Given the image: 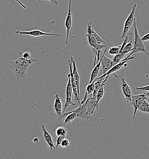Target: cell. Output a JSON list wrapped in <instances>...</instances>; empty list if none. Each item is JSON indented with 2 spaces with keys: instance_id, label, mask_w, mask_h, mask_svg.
<instances>
[{
  "instance_id": "6da1fadb",
  "label": "cell",
  "mask_w": 149,
  "mask_h": 159,
  "mask_svg": "<svg viewBox=\"0 0 149 159\" xmlns=\"http://www.w3.org/2000/svg\"><path fill=\"white\" fill-rule=\"evenodd\" d=\"M36 61L37 60L33 57L31 59L26 60L20 55L17 59L10 62L9 67L13 70L17 80L25 79L28 68Z\"/></svg>"
},
{
  "instance_id": "7a4b0ae2",
  "label": "cell",
  "mask_w": 149,
  "mask_h": 159,
  "mask_svg": "<svg viewBox=\"0 0 149 159\" xmlns=\"http://www.w3.org/2000/svg\"><path fill=\"white\" fill-rule=\"evenodd\" d=\"M92 21H90L88 24L87 26V33L86 36L88 38V44L91 47L93 53L94 54V62L93 66H94L96 65L98 61H100L101 58V54L102 51L104 48H107L106 44H98L96 40L93 37L92 34Z\"/></svg>"
},
{
  "instance_id": "3957f363",
  "label": "cell",
  "mask_w": 149,
  "mask_h": 159,
  "mask_svg": "<svg viewBox=\"0 0 149 159\" xmlns=\"http://www.w3.org/2000/svg\"><path fill=\"white\" fill-rule=\"evenodd\" d=\"M133 30H134V44H133V48L132 51L130 52L129 56L126 57L127 58H129L130 57L133 56L136 54V53L139 52H143L149 56V52L147 50L144 46V42L142 41V38L140 36L139 33L138 32V29L137 27V23L136 20L135 19L134 24H133Z\"/></svg>"
},
{
  "instance_id": "277c9868",
  "label": "cell",
  "mask_w": 149,
  "mask_h": 159,
  "mask_svg": "<svg viewBox=\"0 0 149 159\" xmlns=\"http://www.w3.org/2000/svg\"><path fill=\"white\" fill-rule=\"evenodd\" d=\"M136 9H137V4L135 3L132 7V9L130 14L128 15V16L127 17V18L125 21L122 36H121V39H123L124 38H126V36H127V34L132 27V25L134 24V21H135V19H136L135 16Z\"/></svg>"
},
{
  "instance_id": "5b68a950",
  "label": "cell",
  "mask_w": 149,
  "mask_h": 159,
  "mask_svg": "<svg viewBox=\"0 0 149 159\" xmlns=\"http://www.w3.org/2000/svg\"><path fill=\"white\" fill-rule=\"evenodd\" d=\"M72 27V0H69L67 15L65 18V28L66 29L65 44L68 45L70 32Z\"/></svg>"
},
{
  "instance_id": "8992f818",
  "label": "cell",
  "mask_w": 149,
  "mask_h": 159,
  "mask_svg": "<svg viewBox=\"0 0 149 159\" xmlns=\"http://www.w3.org/2000/svg\"><path fill=\"white\" fill-rule=\"evenodd\" d=\"M68 83L66 84V93H65V102L64 106V109H63V114H64L65 111L67 110V108L70 107V106H74L75 104L72 102V95L74 94L73 88L70 81V74L68 75Z\"/></svg>"
},
{
  "instance_id": "52a82bcc",
  "label": "cell",
  "mask_w": 149,
  "mask_h": 159,
  "mask_svg": "<svg viewBox=\"0 0 149 159\" xmlns=\"http://www.w3.org/2000/svg\"><path fill=\"white\" fill-rule=\"evenodd\" d=\"M15 33L23 36V35H28L32 37H36V38H38L41 36H57V37H61V35L60 34H57V33H47V32H44L41 31L38 29H34L32 30L29 31H20V30H16Z\"/></svg>"
},
{
  "instance_id": "ba28073f",
  "label": "cell",
  "mask_w": 149,
  "mask_h": 159,
  "mask_svg": "<svg viewBox=\"0 0 149 159\" xmlns=\"http://www.w3.org/2000/svg\"><path fill=\"white\" fill-rule=\"evenodd\" d=\"M147 92L144 93L139 94L137 95H133L131 100V104L133 107V119L135 120L136 116L138 111L139 110L140 107L144 102L145 100H147Z\"/></svg>"
},
{
  "instance_id": "9c48e42d",
  "label": "cell",
  "mask_w": 149,
  "mask_h": 159,
  "mask_svg": "<svg viewBox=\"0 0 149 159\" xmlns=\"http://www.w3.org/2000/svg\"><path fill=\"white\" fill-rule=\"evenodd\" d=\"M136 57V54L133 56L130 57L129 58H127L125 57L122 61H121L120 62H119L118 64H117L116 65L113 66L107 72L106 74H102L101 76H100L98 78H97L96 80H102V79H104V78L107 77V76H110V75H111L112 74H114L115 72H116L117 71L120 70L121 68L124 66H126V64L127 62L129 61H130L131 60H133Z\"/></svg>"
},
{
  "instance_id": "30bf717a",
  "label": "cell",
  "mask_w": 149,
  "mask_h": 159,
  "mask_svg": "<svg viewBox=\"0 0 149 159\" xmlns=\"http://www.w3.org/2000/svg\"><path fill=\"white\" fill-rule=\"evenodd\" d=\"M68 64H69V69H70V73L69 74H70V81H71V84H72L73 91H74V99L78 103L79 106V105H80L81 101H80V98H79V94H78L77 85H76V84L74 76V75H73V64H72V59L70 58L68 60Z\"/></svg>"
},
{
  "instance_id": "8fae6325",
  "label": "cell",
  "mask_w": 149,
  "mask_h": 159,
  "mask_svg": "<svg viewBox=\"0 0 149 159\" xmlns=\"http://www.w3.org/2000/svg\"><path fill=\"white\" fill-rule=\"evenodd\" d=\"M121 89L127 103H130L132 98V92L125 79L122 77L121 79Z\"/></svg>"
},
{
  "instance_id": "7c38bea8",
  "label": "cell",
  "mask_w": 149,
  "mask_h": 159,
  "mask_svg": "<svg viewBox=\"0 0 149 159\" xmlns=\"http://www.w3.org/2000/svg\"><path fill=\"white\" fill-rule=\"evenodd\" d=\"M71 111L75 112L78 115V117L79 118L86 120L87 121H89L92 117L88 113V108L85 103L80 105L78 107Z\"/></svg>"
},
{
  "instance_id": "4fadbf2b",
  "label": "cell",
  "mask_w": 149,
  "mask_h": 159,
  "mask_svg": "<svg viewBox=\"0 0 149 159\" xmlns=\"http://www.w3.org/2000/svg\"><path fill=\"white\" fill-rule=\"evenodd\" d=\"M55 94V100L54 102V109L55 111V113H53L56 116L59 118H62L63 115V104L62 103V101L59 95L56 92H54Z\"/></svg>"
},
{
  "instance_id": "5bb4252c",
  "label": "cell",
  "mask_w": 149,
  "mask_h": 159,
  "mask_svg": "<svg viewBox=\"0 0 149 159\" xmlns=\"http://www.w3.org/2000/svg\"><path fill=\"white\" fill-rule=\"evenodd\" d=\"M107 52V48H106L105 50L103 52L102 55V71L103 74H106L107 72L114 66L112 60L106 56V53Z\"/></svg>"
},
{
  "instance_id": "9a60e30c",
  "label": "cell",
  "mask_w": 149,
  "mask_h": 159,
  "mask_svg": "<svg viewBox=\"0 0 149 159\" xmlns=\"http://www.w3.org/2000/svg\"><path fill=\"white\" fill-rule=\"evenodd\" d=\"M42 128L44 139L46 141L47 144L48 146L50 151H53L54 150L56 149V145L54 144V142L53 141L52 138L50 135V134L47 130L46 127L44 125H42Z\"/></svg>"
},
{
  "instance_id": "2e32d148",
  "label": "cell",
  "mask_w": 149,
  "mask_h": 159,
  "mask_svg": "<svg viewBox=\"0 0 149 159\" xmlns=\"http://www.w3.org/2000/svg\"><path fill=\"white\" fill-rule=\"evenodd\" d=\"M102 56L101 57L100 61H98L96 64V65L94 66L93 70L92 71L91 74H90V80H89L88 84L92 83L97 79V76L99 73V71H100L101 66H102Z\"/></svg>"
},
{
  "instance_id": "e0dca14e",
  "label": "cell",
  "mask_w": 149,
  "mask_h": 159,
  "mask_svg": "<svg viewBox=\"0 0 149 159\" xmlns=\"http://www.w3.org/2000/svg\"><path fill=\"white\" fill-rule=\"evenodd\" d=\"M70 58L72 59V64H73V75H74V80H75L76 84V85H77L78 92L79 98H80V76H79L78 71V70H77V67H76V62L74 61V57H71Z\"/></svg>"
},
{
  "instance_id": "ac0fdd59",
  "label": "cell",
  "mask_w": 149,
  "mask_h": 159,
  "mask_svg": "<svg viewBox=\"0 0 149 159\" xmlns=\"http://www.w3.org/2000/svg\"><path fill=\"white\" fill-rule=\"evenodd\" d=\"M66 116L64 121V125H65L68 124V123H70L72 121H73L74 120H75L76 118H78V115L75 112H72V111H70V112H65L63 114L62 117Z\"/></svg>"
},
{
  "instance_id": "d6986e66",
  "label": "cell",
  "mask_w": 149,
  "mask_h": 159,
  "mask_svg": "<svg viewBox=\"0 0 149 159\" xmlns=\"http://www.w3.org/2000/svg\"><path fill=\"white\" fill-rule=\"evenodd\" d=\"M106 83L102 84V86L100 87V89L98 91L97 94V102H96V105H97V107H98V104L100 102H101V100H102V98L104 97V85Z\"/></svg>"
},
{
  "instance_id": "ffe728a7",
  "label": "cell",
  "mask_w": 149,
  "mask_h": 159,
  "mask_svg": "<svg viewBox=\"0 0 149 159\" xmlns=\"http://www.w3.org/2000/svg\"><path fill=\"white\" fill-rule=\"evenodd\" d=\"M68 134V129L64 126H58L56 130V135L57 136H66Z\"/></svg>"
},
{
  "instance_id": "44dd1931",
  "label": "cell",
  "mask_w": 149,
  "mask_h": 159,
  "mask_svg": "<svg viewBox=\"0 0 149 159\" xmlns=\"http://www.w3.org/2000/svg\"><path fill=\"white\" fill-rule=\"evenodd\" d=\"M95 90V82L94 81L91 84H88L86 89L85 94L88 95V98L94 93Z\"/></svg>"
},
{
  "instance_id": "7402d4cb",
  "label": "cell",
  "mask_w": 149,
  "mask_h": 159,
  "mask_svg": "<svg viewBox=\"0 0 149 159\" xmlns=\"http://www.w3.org/2000/svg\"><path fill=\"white\" fill-rule=\"evenodd\" d=\"M121 46H114V47H110L108 51V52L111 56H115L118 55L121 50Z\"/></svg>"
},
{
  "instance_id": "603a6c76",
  "label": "cell",
  "mask_w": 149,
  "mask_h": 159,
  "mask_svg": "<svg viewBox=\"0 0 149 159\" xmlns=\"http://www.w3.org/2000/svg\"><path fill=\"white\" fill-rule=\"evenodd\" d=\"M92 34L93 36V37L96 40L97 42L100 44H106V43L105 42L102 38H100V36L96 33V32L95 31V30L92 28Z\"/></svg>"
},
{
  "instance_id": "cb8c5ba5",
  "label": "cell",
  "mask_w": 149,
  "mask_h": 159,
  "mask_svg": "<svg viewBox=\"0 0 149 159\" xmlns=\"http://www.w3.org/2000/svg\"><path fill=\"white\" fill-rule=\"evenodd\" d=\"M133 45H132V41H130L128 43L126 44L122 52H123L125 55L128 54L129 52L132 51V49H133Z\"/></svg>"
},
{
  "instance_id": "d4e9b609",
  "label": "cell",
  "mask_w": 149,
  "mask_h": 159,
  "mask_svg": "<svg viewBox=\"0 0 149 159\" xmlns=\"http://www.w3.org/2000/svg\"><path fill=\"white\" fill-rule=\"evenodd\" d=\"M139 110L142 112L149 113V103L147 100H144V102L140 107Z\"/></svg>"
},
{
  "instance_id": "484cf974",
  "label": "cell",
  "mask_w": 149,
  "mask_h": 159,
  "mask_svg": "<svg viewBox=\"0 0 149 159\" xmlns=\"http://www.w3.org/2000/svg\"><path fill=\"white\" fill-rule=\"evenodd\" d=\"M20 53V55L23 58H24L25 59H26V60H29V59H31L32 57H31V54L29 52H19Z\"/></svg>"
},
{
  "instance_id": "4316f807",
  "label": "cell",
  "mask_w": 149,
  "mask_h": 159,
  "mask_svg": "<svg viewBox=\"0 0 149 159\" xmlns=\"http://www.w3.org/2000/svg\"><path fill=\"white\" fill-rule=\"evenodd\" d=\"M70 144V141L69 140V139L65 138L64 140H62V143L61 144V147L62 148L66 149V148H69Z\"/></svg>"
},
{
  "instance_id": "83f0119b",
  "label": "cell",
  "mask_w": 149,
  "mask_h": 159,
  "mask_svg": "<svg viewBox=\"0 0 149 159\" xmlns=\"http://www.w3.org/2000/svg\"><path fill=\"white\" fill-rule=\"evenodd\" d=\"M65 136H58L57 139L56 140V149H58L60 146H61V144L62 142V140L65 139Z\"/></svg>"
},
{
  "instance_id": "f1b7e54d",
  "label": "cell",
  "mask_w": 149,
  "mask_h": 159,
  "mask_svg": "<svg viewBox=\"0 0 149 159\" xmlns=\"http://www.w3.org/2000/svg\"><path fill=\"white\" fill-rule=\"evenodd\" d=\"M136 90H143V91H146L149 92V84L146 85L144 86H141V87H138L136 88Z\"/></svg>"
},
{
  "instance_id": "f546056e",
  "label": "cell",
  "mask_w": 149,
  "mask_h": 159,
  "mask_svg": "<svg viewBox=\"0 0 149 159\" xmlns=\"http://www.w3.org/2000/svg\"><path fill=\"white\" fill-rule=\"evenodd\" d=\"M143 42H148L149 41V33H146L142 38Z\"/></svg>"
},
{
  "instance_id": "4dcf8cb0",
  "label": "cell",
  "mask_w": 149,
  "mask_h": 159,
  "mask_svg": "<svg viewBox=\"0 0 149 159\" xmlns=\"http://www.w3.org/2000/svg\"><path fill=\"white\" fill-rule=\"evenodd\" d=\"M15 1L17 3H18L20 5V6L23 8V9H25H25L26 8V7L25 6V5H24L23 3H22L20 0H15Z\"/></svg>"
},
{
  "instance_id": "1f68e13d",
  "label": "cell",
  "mask_w": 149,
  "mask_h": 159,
  "mask_svg": "<svg viewBox=\"0 0 149 159\" xmlns=\"http://www.w3.org/2000/svg\"><path fill=\"white\" fill-rule=\"evenodd\" d=\"M49 1H50L51 2H52L53 4H54L55 5H58L59 4V2H58V0H48Z\"/></svg>"
},
{
  "instance_id": "d6a6232c",
  "label": "cell",
  "mask_w": 149,
  "mask_h": 159,
  "mask_svg": "<svg viewBox=\"0 0 149 159\" xmlns=\"http://www.w3.org/2000/svg\"><path fill=\"white\" fill-rule=\"evenodd\" d=\"M147 97L149 98V92H147Z\"/></svg>"
}]
</instances>
